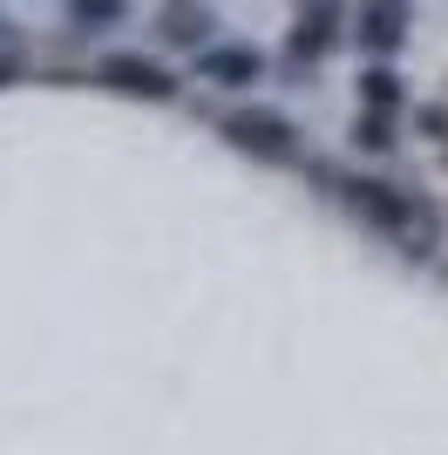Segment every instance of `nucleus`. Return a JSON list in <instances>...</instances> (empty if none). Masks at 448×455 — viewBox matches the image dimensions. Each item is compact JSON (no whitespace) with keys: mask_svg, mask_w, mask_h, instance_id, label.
Listing matches in <instances>:
<instances>
[{"mask_svg":"<svg viewBox=\"0 0 448 455\" xmlns=\"http://www.w3.org/2000/svg\"><path fill=\"white\" fill-rule=\"evenodd\" d=\"M313 184L333 197V204H347L360 218V225L373 231V238H388V245H401L408 259H428L435 238H442V225H435V211L414 197V190L388 184V177H367V171H340V164H313Z\"/></svg>","mask_w":448,"mask_h":455,"instance_id":"1","label":"nucleus"},{"mask_svg":"<svg viewBox=\"0 0 448 455\" xmlns=\"http://www.w3.org/2000/svg\"><path fill=\"white\" fill-rule=\"evenodd\" d=\"M218 136L238 156H252V164H299V123L285 109H259V102H244V109H231L218 123Z\"/></svg>","mask_w":448,"mask_h":455,"instance_id":"2","label":"nucleus"},{"mask_svg":"<svg viewBox=\"0 0 448 455\" xmlns=\"http://www.w3.org/2000/svg\"><path fill=\"white\" fill-rule=\"evenodd\" d=\"M95 82L116 89V95H130V102H170V95H177V76H170L164 61L156 55H130V48L95 61Z\"/></svg>","mask_w":448,"mask_h":455,"instance_id":"3","label":"nucleus"},{"mask_svg":"<svg viewBox=\"0 0 448 455\" xmlns=\"http://www.w3.org/2000/svg\"><path fill=\"white\" fill-rule=\"evenodd\" d=\"M408 20H414L408 0H360V7H354V41L367 48L373 61H388V55H401Z\"/></svg>","mask_w":448,"mask_h":455,"instance_id":"4","label":"nucleus"},{"mask_svg":"<svg viewBox=\"0 0 448 455\" xmlns=\"http://www.w3.org/2000/svg\"><path fill=\"white\" fill-rule=\"evenodd\" d=\"M197 82H211V89H252V82H265V55L252 41H211L197 55Z\"/></svg>","mask_w":448,"mask_h":455,"instance_id":"5","label":"nucleus"},{"mask_svg":"<svg viewBox=\"0 0 448 455\" xmlns=\"http://www.w3.org/2000/svg\"><path fill=\"white\" fill-rule=\"evenodd\" d=\"M340 48V7H299V28L285 35V61L313 68Z\"/></svg>","mask_w":448,"mask_h":455,"instance_id":"6","label":"nucleus"},{"mask_svg":"<svg viewBox=\"0 0 448 455\" xmlns=\"http://www.w3.org/2000/svg\"><path fill=\"white\" fill-rule=\"evenodd\" d=\"M156 35H164L170 48H184V55H204L211 41H218V14L197 7V0H170L164 20H156Z\"/></svg>","mask_w":448,"mask_h":455,"instance_id":"7","label":"nucleus"},{"mask_svg":"<svg viewBox=\"0 0 448 455\" xmlns=\"http://www.w3.org/2000/svg\"><path fill=\"white\" fill-rule=\"evenodd\" d=\"M360 109H373V116H401V109H408V82H401V68L373 61L367 76H360Z\"/></svg>","mask_w":448,"mask_h":455,"instance_id":"8","label":"nucleus"},{"mask_svg":"<svg viewBox=\"0 0 448 455\" xmlns=\"http://www.w3.org/2000/svg\"><path fill=\"white\" fill-rule=\"evenodd\" d=\"M61 7H68L75 35H109V28L130 20V0H61Z\"/></svg>","mask_w":448,"mask_h":455,"instance_id":"9","label":"nucleus"},{"mask_svg":"<svg viewBox=\"0 0 448 455\" xmlns=\"http://www.w3.org/2000/svg\"><path fill=\"white\" fill-rule=\"evenodd\" d=\"M354 143L367 156H388L394 150V116H373V109H360V123H354Z\"/></svg>","mask_w":448,"mask_h":455,"instance_id":"10","label":"nucleus"},{"mask_svg":"<svg viewBox=\"0 0 448 455\" xmlns=\"http://www.w3.org/2000/svg\"><path fill=\"white\" fill-rule=\"evenodd\" d=\"M421 130H428L435 143H442V150H448V109H421Z\"/></svg>","mask_w":448,"mask_h":455,"instance_id":"11","label":"nucleus"},{"mask_svg":"<svg viewBox=\"0 0 448 455\" xmlns=\"http://www.w3.org/2000/svg\"><path fill=\"white\" fill-rule=\"evenodd\" d=\"M299 7H340V0H299Z\"/></svg>","mask_w":448,"mask_h":455,"instance_id":"12","label":"nucleus"},{"mask_svg":"<svg viewBox=\"0 0 448 455\" xmlns=\"http://www.w3.org/2000/svg\"><path fill=\"white\" fill-rule=\"evenodd\" d=\"M0 41H7V20H0Z\"/></svg>","mask_w":448,"mask_h":455,"instance_id":"13","label":"nucleus"}]
</instances>
